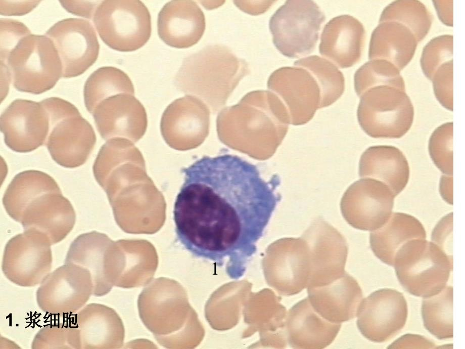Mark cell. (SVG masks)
<instances>
[{
  "label": "cell",
  "mask_w": 465,
  "mask_h": 349,
  "mask_svg": "<svg viewBox=\"0 0 465 349\" xmlns=\"http://www.w3.org/2000/svg\"><path fill=\"white\" fill-rule=\"evenodd\" d=\"M181 171L173 209L177 238L195 256L241 278L281 199L278 177L266 181L256 165L227 153L204 156Z\"/></svg>",
  "instance_id": "cell-1"
},
{
  "label": "cell",
  "mask_w": 465,
  "mask_h": 349,
  "mask_svg": "<svg viewBox=\"0 0 465 349\" xmlns=\"http://www.w3.org/2000/svg\"><path fill=\"white\" fill-rule=\"evenodd\" d=\"M249 72L248 63L228 48L211 45L184 59L176 82L184 91L200 95L213 105H219Z\"/></svg>",
  "instance_id": "cell-2"
},
{
  "label": "cell",
  "mask_w": 465,
  "mask_h": 349,
  "mask_svg": "<svg viewBox=\"0 0 465 349\" xmlns=\"http://www.w3.org/2000/svg\"><path fill=\"white\" fill-rule=\"evenodd\" d=\"M393 266L403 288L424 298L438 293L446 286L453 258L435 243L414 239L399 248Z\"/></svg>",
  "instance_id": "cell-3"
},
{
  "label": "cell",
  "mask_w": 465,
  "mask_h": 349,
  "mask_svg": "<svg viewBox=\"0 0 465 349\" xmlns=\"http://www.w3.org/2000/svg\"><path fill=\"white\" fill-rule=\"evenodd\" d=\"M4 64L14 87L20 92L40 94L52 89L63 77L58 53L46 35L30 34L22 38Z\"/></svg>",
  "instance_id": "cell-4"
},
{
  "label": "cell",
  "mask_w": 465,
  "mask_h": 349,
  "mask_svg": "<svg viewBox=\"0 0 465 349\" xmlns=\"http://www.w3.org/2000/svg\"><path fill=\"white\" fill-rule=\"evenodd\" d=\"M357 115L362 129L375 138H400L410 128L414 108L403 91L389 85L376 86L361 96Z\"/></svg>",
  "instance_id": "cell-5"
},
{
  "label": "cell",
  "mask_w": 465,
  "mask_h": 349,
  "mask_svg": "<svg viewBox=\"0 0 465 349\" xmlns=\"http://www.w3.org/2000/svg\"><path fill=\"white\" fill-rule=\"evenodd\" d=\"M93 22L102 40L118 51L138 50L151 34V15L140 1H101L94 13Z\"/></svg>",
  "instance_id": "cell-6"
},
{
  "label": "cell",
  "mask_w": 465,
  "mask_h": 349,
  "mask_svg": "<svg viewBox=\"0 0 465 349\" xmlns=\"http://www.w3.org/2000/svg\"><path fill=\"white\" fill-rule=\"evenodd\" d=\"M325 15L312 1H288L271 17L273 42L284 56L295 58L312 52Z\"/></svg>",
  "instance_id": "cell-7"
},
{
  "label": "cell",
  "mask_w": 465,
  "mask_h": 349,
  "mask_svg": "<svg viewBox=\"0 0 465 349\" xmlns=\"http://www.w3.org/2000/svg\"><path fill=\"white\" fill-rule=\"evenodd\" d=\"M93 292L89 272L79 266L65 263L43 279L37 289L36 298L45 313L66 317L85 306Z\"/></svg>",
  "instance_id": "cell-8"
},
{
  "label": "cell",
  "mask_w": 465,
  "mask_h": 349,
  "mask_svg": "<svg viewBox=\"0 0 465 349\" xmlns=\"http://www.w3.org/2000/svg\"><path fill=\"white\" fill-rule=\"evenodd\" d=\"M52 245L43 234L24 231L7 243L2 269L6 277L14 284L25 287L39 285L51 272Z\"/></svg>",
  "instance_id": "cell-9"
},
{
  "label": "cell",
  "mask_w": 465,
  "mask_h": 349,
  "mask_svg": "<svg viewBox=\"0 0 465 349\" xmlns=\"http://www.w3.org/2000/svg\"><path fill=\"white\" fill-rule=\"evenodd\" d=\"M395 196L383 182L362 178L351 184L341 199L343 216L352 227L373 231L390 218Z\"/></svg>",
  "instance_id": "cell-10"
},
{
  "label": "cell",
  "mask_w": 465,
  "mask_h": 349,
  "mask_svg": "<svg viewBox=\"0 0 465 349\" xmlns=\"http://www.w3.org/2000/svg\"><path fill=\"white\" fill-rule=\"evenodd\" d=\"M45 35L51 39L58 53L64 78L83 73L98 57L100 45L96 32L87 20H62L53 25Z\"/></svg>",
  "instance_id": "cell-11"
},
{
  "label": "cell",
  "mask_w": 465,
  "mask_h": 349,
  "mask_svg": "<svg viewBox=\"0 0 465 349\" xmlns=\"http://www.w3.org/2000/svg\"><path fill=\"white\" fill-rule=\"evenodd\" d=\"M311 267L310 248L302 236L281 239L269 248L265 260L267 277L284 294H296L307 287Z\"/></svg>",
  "instance_id": "cell-12"
},
{
  "label": "cell",
  "mask_w": 465,
  "mask_h": 349,
  "mask_svg": "<svg viewBox=\"0 0 465 349\" xmlns=\"http://www.w3.org/2000/svg\"><path fill=\"white\" fill-rule=\"evenodd\" d=\"M407 314V304L402 293L393 289H381L361 300L356 314L357 325L366 338L382 342L403 328Z\"/></svg>",
  "instance_id": "cell-13"
},
{
  "label": "cell",
  "mask_w": 465,
  "mask_h": 349,
  "mask_svg": "<svg viewBox=\"0 0 465 349\" xmlns=\"http://www.w3.org/2000/svg\"><path fill=\"white\" fill-rule=\"evenodd\" d=\"M302 236L308 244L312 265L307 288L328 284L346 273L348 245L336 228L317 217Z\"/></svg>",
  "instance_id": "cell-14"
},
{
  "label": "cell",
  "mask_w": 465,
  "mask_h": 349,
  "mask_svg": "<svg viewBox=\"0 0 465 349\" xmlns=\"http://www.w3.org/2000/svg\"><path fill=\"white\" fill-rule=\"evenodd\" d=\"M50 130L49 115L40 102L16 99L1 116L5 144L17 152H31L43 145Z\"/></svg>",
  "instance_id": "cell-15"
},
{
  "label": "cell",
  "mask_w": 465,
  "mask_h": 349,
  "mask_svg": "<svg viewBox=\"0 0 465 349\" xmlns=\"http://www.w3.org/2000/svg\"><path fill=\"white\" fill-rule=\"evenodd\" d=\"M91 114L99 133L106 141L123 138L135 143L147 129L146 110L131 94L119 93L105 98L96 106Z\"/></svg>",
  "instance_id": "cell-16"
},
{
  "label": "cell",
  "mask_w": 465,
  "mask_h": 349,
  "mask_svg": "<svg viewBox=\"0 0 465 349\" xmlns=\"http://www.w3.org/2000/svg\"><path fill=\"white\" fill-rule=\"evenodd\" d=\"M96 142L93 127L77 110L50 124L45 144L57 163L72 168L86 162Z\"/></svg>",
  "instance_id": "cell-17"
},
{
  "label": "cell",
  "mask_w": 465,
  "mask_h": 349,
  "mask_svg": "<svg viewBox=\"0 0 465 349\" xmlns=\"http://www.w3.org/2000/svg\"><path fill=\"white\" fill-rule=\"evenodd\" d=\"M268 87L284 99L295 125L308 122L317 109L322 108V94L318 83L312 73L303 67L276 69L269 77Z\"/></svg>",
  "instance_id": "cell-18"
},
{
  "label": "cell",
  "mask_w": 465,
  "mask_h": 349,
  "mask_svg": "<svg viewBox=\"0 0 465 349\" xmlns=\"http://www.w3.org/2000/svg\"><path fill=\"white\" fill-rule=\"evenodd\" d=\"M75 212L61 191L49 192L33 199L22 213L19 223L24 231L44 235L52 245L63 240L73 228Z\"/></svg>",
  "instance_id": "cell-19"
},
{
  "label": "cell",
  "mask_w": 465,
  "mask_h": 349,
  "mask_svg": "<svg viewBox=\"0 0 465 349\" xmlns=\"http://www.w3.org/2000/svg\"><path fill=\"white\" fill-rule=\"evenodd\" d=\"M78 348H119L125 331L116 312L107 306L91 303L72 315Z\"/></svg>",
  "instance_id": "cell-20"
},
{
  "label": "cell",
  "mask_w": 465,
  "mask_h": 349,
  "mask_svg": "<svg viewBox=\"0 0 465 349\" xmlns=\"http://www.w3.org/2000/svg\"><path fill=\"white\" fill-rule=\"evenodd\" d=\"M157 27L159 36L166 44L187 48L202 37L206 27L205 15L196 2L172 1L159 13Z\"/></svg>",
  "instance_id": "cell-21"
},
{
  "label": "cell",
  "mask_w": 465,
  "mask_h": 349,
  "mask_svg": "<svg viewBox=\"0 0 465 349\" xmlns=\"http://www.w3.org/2000/svg\"><path fill=\"white\" fill-rule=\"evenodd\" d=\"M365 39V29L358 20L349 15L338 16L324 26L319 51L338 67L348 68L360 60Z\"/></svg>",
  "instance_id": "cell-22"
},
{
  "label": "cell",
  "mask_w": 465,
  "mask_h": 349,
  "mask_svg": "<svg viewBox=\"0 0 465 349\" xmlns=\"http://www.w3.org/2000/svg\"><path fill=\"white\" fill-rule=\"evenodd\" d=\"M307 291L308 298L315 311L335 323L355 318L363 297L357 281L346 272L328 284L308 287Z\"/></svg>",
  "instance_id": "cell-23"
},
{
  "label": "cell",
  "mask_w": 465,
  "mask_h": 349,
  "mask_svg": "<svg viewBox=\"0 0 465 349\" xmlns=\"http://www.w3.org/2000/svg\"><path fill=\"white\" fill-rule=\"evenodd\" d=\"M206 111L196 98L185 96L175 100L164 110L160 130L167 144L176 150H187L198 145L200 139V122Z\"/></svg>",
  "instance_id": "cell-24"
},
{
  "label": "cell",
  "mask_w": 465,
  "mask_h": 349,
  "mask_svg": "<svg viewBox=\"0 0 465 349\" xmlns=\"http://www.w3.org/2000/svg\"><path fill=\"white\" fill-rule=\"evenodd\" d=\"M289 333L291 346L297 348H322L330 344L341 328L319 315L306 298L290 310Z\"/></svg>",
  "instance_id": "cell-25"
},
{
  "label": "cell",
  "mask_w": 465,
  "mask_h": 349,
  "mask_svg": "<svg viewBox=\"0 0 465 349\" xmlns=\"http://www.w3.org/2000/svg\"><path fill=\"white\" fill-rule=\"evenodd\" d=\"M408 161L396 147L379 145L368 148L361 155L359 175L372 178L386 185L395 196L406 187L409 178Z\"/></svg>",
  "instance_id": "cell-26"
},
{
  "label": "cell",
  "mask_w": 465,
  "mask_h": 349,
  "mask_svg": "<svg viewBox=\"0 0 465 349\" xmlns=\"http://www.w3.org/2000/svg\"><path fill=\"white\" fill-rule=\"evenodd\" d=\"M113 242L105 235L96 232L82 234L71 244L65 263L79 266L90 273L93 295L102 296L112 288L106 275V260L108 250Z\"/></svg>",
  "instance_id": "cell-27"
},
{
  "label": "cell",
  "mask_w": 465,
  "mask_h": 349,
  "mask_svg": "<svg viewBox=\"0 0 465 349\" xmlns=\"http://www.w3.org/2000/svg\"><path fill=\"white\" fill-rule=\"evenodd\" d=\"M417 43L411 31L402 24L380 23L371 34L368 57L388 61L400 71L412 59Z\"/></svg>",
  "instance_id": "cell-28"
},
{
  "label": "cell",
  "mask_w": 465,
  "mask_h": 349,
  "mask_svg": "<svg viewBox=\"0 0 465 349\" xmlns=\"http://www.w3.org/2000/svg\"><path fill=\"white\" fill-rule=\"evenodd\" d=\"M426 232L416 218L407 213H392L387 222L371 231L370 245L375 255L382 262L393 266L395 255L407 242L426 239Z\"/></svg>",
  "instance_id": "cell-29"
},
{
  "label": "cell",
  "mask_w": 465,
  "mask_h": 349,
  "mask_svg": "<svg viewBox=\"0 0 465 349\" xmlns=\"http://www.w3.org/2000/svg\"><path fill=\"white\" fill-rule=\"evenodd\" d=\"M61 191L56 181L48 174L28 170L16 175L8 186L3 198L9 216L17 222L27 206L35 198L47 193Z\"/></svg>",
  "instance_id": "cell-30"
},
{
  "label": "cell",
  "mask_w": 465,
  "mask_h": 349,
  "mask_svg": "<svg viewBox=\"0 0 465 349\" xmlns=\"http://www.w3.org/2000/svg\"><path fill=\"white\" fill-rule=\"evenodd\" d=\"M134 95L133 83L129 76L121 70L112 66L101 67L87 79L84 86L85 106L90 114L102 100L119 93Z\"/></svg>",
  "instance_id": "cell-31"
},
{
  "label": "cell",
  "mask_w": 465,
  "mask_h": 349,
  "mask_svg": "<svg viewBox=\"0 0 465 349\" xmlns=\"http://www.w3.org/2000/svg\"><path fill=\"white\" fill-rule=\"evenodd\" d=\"M453 288L446 286L438 293L423 298L422 315L427 330L439 339L453 336Z\"/></svg>",
  "instance_id": "cell-32"
},
{
  "label": "cell",
  "mask_w": 465,
  "mask_h": 349,
  "mask_svg": "<svg viewBox=\"0 0 465 349\" xmlns=\"http://www.w3.org/2000/svg\"><path fill=\"white\" fill-rule=\"evenodd\" d=\"M433 17L426 6L419 1H396L383 11L379 23L395 21L408 28L418 42L429 31Z\"/></svg>",
  "instance_id": "cell-33"
},
{
  "label": "cell",
  "mask_w": 465,
  "mask_h": 349,
  "mask_svg": "<svg viewBox=\"0 0 465 349\" xmlns=\"http://www.w3.org/2000/svg\"><path fill=\"white\" fill-rule=\"evenodd\" d=\"M294 66L303 67L314 76L322 94V108L336 102L343 94L345 81L342 73L330 61L316 55L301 58Z\"/></svg>",
  "instance_id": "cell-34"
},
{
  "label": "cell",
  "mask_w": 465,
  "mask_h": 349,
  "mask_svg": "<svg viewBox=\"0 0 465 349\" xmlns=\"http://www.w3.org/2000/svg\"><path fill=\"white\" fill-rule=\"evenodd\" d=\"M354 88L360 96L371 88L386 85L405 91L404 81L399 69L384 59H374L361 66L354 74Z\"/></svg>",
  "instance_id": "cell-35"
},
{
  "label": "cell",
  "mask_w": 465,
  "mask_h": 349,
  "mask_svg": "<svg viewBox=\"0 0 465 349\" xmlns=\"http://www.w3.org/2000/svg\"><path fill=\"white\" fill-rule=\"evenodd\" d=\"M32 348H78L76 330L72 316L42 327L35 334L31 344Z\"/></svg>",
  "instance_id": "cell-36"
},
{
  "label": "cell",
  "mask_w": 465,
  "mask_h": 349,
  "mask_svg": "<svg viewBox=\"0 0 465 349\" xmlns=\"http://www.w3.org/2000/svg\"><path fill=\"white\" fill-rule=\"evenodd\" d=\"M453 123H445L432 134L429 142L430 156L436 166L444 174L453 175Z\"/></svg>",
  "instance_id": "cell-37"
},
{
  "label": "cell",
  "mask_w": 465,
  "mask_h": 349,
  "mask_svg": "<svg viewBox=\"0 0 465 349\" xmlns=\"http://www.w3.org/2000/svg\"><path fill=\"white\" fill-rule=\"evenodd\" d=\"M453 37L442 35L432 39L424 48L420 60L425 76L431 80L438 67L453 59Z\"/></svg>",
  "instance_id": "cell-38"
},
{
  "label": "cell",
  "mask_w": 465,
  "mask_h": 349,
  "mask_svg": "<svg viewBox=\"0 0 465 349\" xmlns=\"http://www.w3.org/2000/svg\"><path fill=\"white\" fill-rule=\"evenodd\" d=\"M436 98L446 109L453 111V59L444 63L435 72L431 79Z\"/></svg>",
  "instance_id": "cell-39"
},
{
  "label": "cell",
  "mask_w": 465,
  "mask_h": 349,
  "mask_svg": "<svg viewBox=\"0 0 465 349\" xmlns=\"http://www.w3.org/2000/svg\"><path fill=\"white\" fill-rule=\"evenodd\" d=\"M1 63L5 64L10 54L20 40L31 34L22 22L8 18L1 19Z\"/></svg>",
  "instance_id": "cell-40"
},
{
  "label": "cell",
  "mask_w": 465,
  "mask_h": 349,
  "mask_svg": "<svg viewBox=\"0 0 465 349\" xmlns=\"http://www.w3.org/2000/svg\"><path fill=\"white\" fill-rule=\"evenodd\" d=\"M41 1H0L1 14L4 16L25 15L36 8Z\"/></svg>",
  "instance_id": "cell-41"
},
{
  "label": "cell",
  "mask_w": 465,
  "mask_h": 349,
  "mask_svg": "<svg viewBox=\"0 0 465 349\" xmlns=\"http://www.w3.org/2000/svg\"><path fill=\"white\" fill-rule=\"evenodd\" d=\"M62 6L68 12L87 19L93 17L95 11L101 1H60Z\"/></svg>",
  "instance_id": "cell-42"
},
{
  "label": "cell",
  "mask_w": 465,
  "mask_h": 349,
  "mask_svg": "<svg viewBox=\"0 0 465 349\" xmlns=\"http://www.w3.org/2000/svg\"><path fill=\"white\" fill-rule=\"evenodd\" d=\"M435 344L426 337L407 334L399 338L388 348H434Z\"/></svg>",
  "instance_id": "cell-43"
},
{
  "label": "cell",
  "mask_w": 465,
  "mask_h": 349,
  "mask_svg": "<svg viewBox=\"0 0 465 349\" xmlns=\"http://www.w3.org/2000/svg\"><path fill=\"white\" fill-rule=\"evenodd\" d=\"M438 16L445 25L453 26V1H433Z\"/></svg>",
  "instance_id": "cell-44"
},
{
  "label": "cell",
  "mask_w": 465,
  "mask_h": 349,
  "mask_svg": "<svg viewBox=\"0 0 465 349\" xmlns=\"http://www.w3.org/2000/svg\"><path fill=\"white\" fill-rule=\"evenodd\" d=\"M452 176H443L442 177L440 182V190L442 196H444L445 194L446 195L448 194L449 197L451 196V193L452 194Z\"/></svg>",
  "instance_id": "cell-45"
}]
</instances>
